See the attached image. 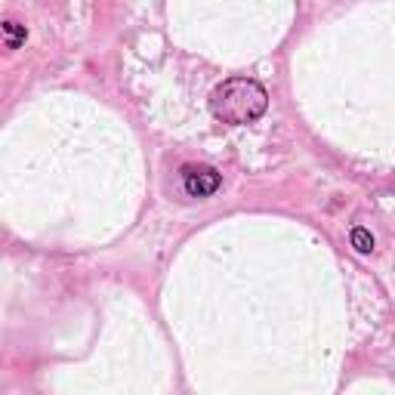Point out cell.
Returning a JSON list of instances; mask_svg holds the SVG:
<instances>
[{
    "label": "cell",
    "instance_id": "3957f363",
    "mask_svg": "<svg viewBox=\"0 0 395 395\" xmlns=\"http://www.w3.org/2000/svg\"><path fill=\"white\" fill-rule=\"evenodd\" d=\"M4 35H6V49H19L25 44V37H28V28L19 22H4Z\"/></svg>",
    "mask_w": 395,
    "mask_h": 395
},
{
    "label": "cell",
    "instance_id": "7a4b0ae2",
    "mask_svg": "<svg viewBox=\"0 0 395 395\" xmlns=\"http://www.w3.org/2000/svg\"><path fill=\"white\" fill-rule=\"evenodd\" d=\"M182 182H186V191L191 198H207L220 189V173L213 167H182Z\"/></svg>",
    "mask_w": 395,
    "mask_h": 395
},
{
    "label": "cell",
    "instance_id": "6da1fadb",
    "mask_svg": "<svg viewBox=\"0 0 395 395\" xmlns=\"http://www.w3.org/2000/svg\"><path fill=\"white\" fill-rule=\"evenodd\" d=\"M269 108V93L250 78H229L210 93V114L229 127H244L263 117Z\"/></svg>",
    "mask_w": 395,
    "mask_h": 395
},
{
    "label": "cell",
    "instance_id": "277c9868",
    "mask_svg": "<svg viewBox=\"0 0 395 395\" xmlns=\"http://www.w3.org/2000/svg\"><path fill=\"white\" fill-rule=\"evenodd\" d=\"M352 247H355L358 254H371L374 250V235L367 229H361V225L358 229H352Z\"/></svg>",
    "mask_w": 395,
    "mask_h": 395
}]
</instances>
